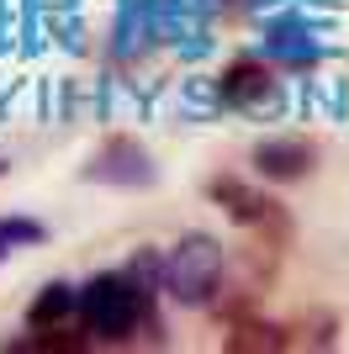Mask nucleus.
Instances as JSON below:
<instances>
[{
    "label": "nucleus",
    "mask_w": 349,
    "mask_h": 354,
    "mask_svg": "<svg viewBox=\"0 0 349 354\" xmlns=\"http://www.w3.org/2000/svg\"><path fill=\"white\" fill-rule=\"evenodd\" d=\"M80 323H85L90 339L122 344L132 339L138 328L154 323V307H148V286L132 275V270H106L80 291Z\"/></svg>",
    "instance_id": "f257e3e1"
},
{
    "label": "nucleus",
    "mask_w": 349,
    "mask_h": 354,
    "mask_svg": "<svg viewBox=\"0 0 349 354\" xmlns=\"http://www.w3.org/2000/svg\"><path fill=\"white\" fill-rule=\"evenodd\" d=\"M228 275V254L212 233H186L164 259V291L180 307H212Z\"/></svg>",
    "instance_id": "f03ea898"
},
{
    "label": "nucleus",
    "mask_w": 349,
    "mask_h": 354,
    "mask_svg": "<svg viewBox=\"0 0 349 354\" xmlns=\"http://www.w3.org/2000/svg\"><path fill=\"white\" fill-rule=\"evenodd\" d=\"M254 175L270 180V185H296V180L312 175V164H318V143L312 138H296V133H276V138H260L254 153Z\"/></svg>",
    "instance_id": "7ed1b4c3"
},
{
    "label": "nucleus",
    "mask_w": 349,
    "mask_h": 354,
    "mask_svg": "<svg viewBox=\"0 0 349 354\" xmlns=\"http://www.w3.org/2000/svg\"><path fill=\"white\" fill-rule=\"evenodd\" d=\"M276 90H280L276 69L260 64V59H238V64H228V74H222V101L238 106V111H260Z\"/></svg>",
    "instance_id": "20e7f679"
},
{
    "label": "nucleus",
    "mask_w": 349,
    "mask_h": 354,
    "mask_svg": "<svg viewBox=\"0 0 349 354\" xmlns=\"http://www.w3.org/2000/svg\"><path fill=\"white\" fill-rule=\"evenodd\" d=\"M212 201H217L233 222H244V227H260V222L276 217V201L260 196L254 185H244L238 175H217V180H212Z\"/></svg>",
    "instance_id": "39448f33"
},
{
    "label": "nucleus",
    "mask_w": 349,
    "mask_h": 354,
    "mask_svg": "<svg viewBox=\"0 0 349 354\" xmlns=\"http://www.w3.org/2000/svg\"><path fill=\"white\" fill-rule=\"evenodd\" d=\"M90 180H111V185H148V180H154V164H148V153L132 143V138H116L101 159H96Z\"/></svg>",
    "instance_id": "423d86ee"
},
{
    "label": "nucleus",
    "mask_w": 349,
    "mask_h": 354,
    "mask_svg": "<svg viewBox=\"0 0 349 354\" xmlns=\"http://www.w3.org/2000/svg\"><path fill=\"white\" fill-rule=\"evenodd\" d=\"M69 317H80V291H74V286H64V281H53V286H43V296H37V301H32L27 328H37V333H64V328H69Z\"/></svg>",
    "instance_id": "0eeeda50"
},
{
    "label": "nucleus",
    "mask_w": 349,
    "mask_h": 354,
    "mask_svg": "<svg viewBox=\"0 0 349 354\" xmlns=\"http://www.w3.org/2000/svg\"><path fill=\"white\" fill-rule=\"evenodd\" d=\"M48 227L37 217H0V265L11 259L16 249H32V243H43Z\"/></svg>",
    "instance_id": "6e6552de"
},
{
    "label": "nucleus",
    "mask_w": 349,
    "mask_h": 354,
    "mask_svg": "<svg viewBox=\"0 0 349 354\" xmlns=\"http://www.w3.org/2000/svg\"><path fill=\"white\" fill-rule=\"evenodd\" d=\"M228 349H286V333H280V328H265V323H233Z\"/></svg>",
    "instance_id": "1a4fd4ad"
},
{
    "label": "nucleus",
    "mask_w": 349,
    "mask_h": 354,
    "mask_svg": "<svg viewBox=\"0 0 349 354\" xmlns=\"http://www.w3.org/2000/svg\"><path fill=\"white\" fill-rule=\"evenodd\" d=\"M0 175H6V159H0Z\"/></svg>",
    "instance_id": "9d476101"
}]
</instances>
